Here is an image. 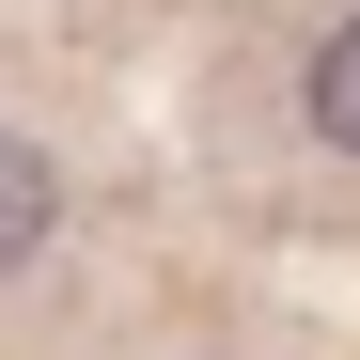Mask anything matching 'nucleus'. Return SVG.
Returning a JSON list of instances; mask_svg holds the SVG:
<instances>
[{
	"mask_svg": "<svg viewBox=\"0 0 360 360\" xmlns=\"http://www.w3.org/2000/svg\"><path fill=\"white\" fill-rule=\"evenodd\" d=\"M47 235H63V172H47L16 126H0V266H32Z\"/></svg>",
	"mask_w": 360,
	"mask_h": 360,
	"instance_id": "obj_1",
	"label": "nucleus"
},
{
	"mask_svg": "<svg viewBox=\"0 0 360 360\" xmlns=\"http://www.w3.org/2000/svg\"><path fill=\"white\" fill-rule=\"evenodd\" d=\"M314 141H345V157H360V16L314 47Z\"/></svg>",
	"mask_w": 360,
	"mask_h": 360,
	"instance_id": "obj_2",
	"label": "nucleus"
}]
</instances>
